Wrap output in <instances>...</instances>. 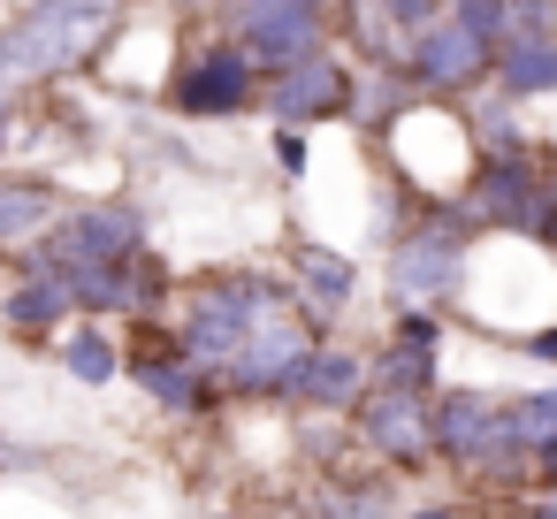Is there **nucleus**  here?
Returning a JSON list of instances; mask_svg holds the SVG:
<instances>
[{
  "label": "nucleus",
  "mask_w": 557,
  "mask_h": 519,
  "mask_svg": "<svg viewBox=\"0 0 557 519\" xmlns=\"http://www.w3.org/2000/svg\"><path fill=\"white\" fill-rule=\"evenodd\" d=\"M344 100H351V85H344V62H329V54H306V62L268 77V115L275 123H321Z\"/></svg>",
  "instance_id": "obj_9"
},
{
  "label": "nucleus",
  "mask_w": 557,
  "mask_h": 519,
  "mask_svg": "<svg viewBox=\"0 0 557 519\" xmlns=\"http://www.w3.org/2000/svg\"><path fill=\"white\" fill-rule=\"evenodd\" d=\"M275 283H260V275H214V283H199L191 291V306H184V359L199 367V374H230V359H237V344H245V329H252V313H260V298H268Z\"/></svg>",
  "instance_id": "obj_4"
},
{
  "label": "nucleus",
  "mask_w": 557,
  "mask_h": 519,
  "mask_svg": "<svg viewBox=\"0 0 557 519\" xmlns=\"http://www.w3.org/2000/svg\"><path fill=\"white\" fill-rule=\"evenodd\" d=\"M290 260H298V275H306V306L313 313H336L344 298H351V260L344 252H329V245H290Z\"/></svg>",
  "instance_id": "obj_19"
},
{
  "label": "nucleus",
  "mask_w": 557,
  "mask_h": 519,
  "mask_svg": "<svg viewBox=\"0 0 557 519\" xmlns=\"http://www.w3.org/2000/svg\"><path fill=\"white\" fill-rule=\"evenodd\" d=\"M367 390V359L359 351H336V344H313V359L298 367V390L290 397H306V405H351Z\"/></svg>",
  "instance_id": "obj_17"
},
{
  "label": "nucleus",
  "mask_w": 557,
  "mask_h": 519,
  "mask_svg": "<svg viewBox=\"0 0 557 519\" xmlns=\"http://www.w3.org/2000/svg\"><path fill=\"white\" fill-rule=\"evenodd\" d=\"M557 39V0H504V39L496 47H534Z\"/></svg>",
  "instance_id": "obj_22"
},
{
  "label": "nucleus",
  "mask_w": 557,
  "mask_h": 519,
  "mask_svg": "<svg viewBox=\"0 0 557 519\" xmlns=\"http://www.w3.org/2000/svg\"><path fill=\"white\" fill-rule=\"evenodd\" d=\"M488 62H496V47H481V39L458 32L450 16H435V24L412 39V54H405V70H412L428 92H458V85H473Z\"/></svg>",
  "instance_id": "obj_8"
},
{
  "label": "nucleus",
  "mask_w": 557,
  "mask_h": 519,
  "mask_svg": "<svg viewBox=\"0 0 557 519\" xmlns=\"http://www.w3.org/2000/svg\"><path fill=\"white\" fill-rule=\"evenodd\" d=\"M527 351H534V359H557V329H534V336H527Z\"/></svg>",
  "instance_id": "obj_26"
},
{
  "label": "nucleus",
  "mask_w": 557,
  "mask_h": 519,
  "mask_svg": "<svg viewBox=\"0 0 557 519\" xmlns=\"http://www.w3.org/2000/svg\"><path fill=\"white\" fill-rule=\"evenodd\" d=\"M359 435H367L374 458L412 466V458H428V405L405 397V390H374V397L359 405Z\"/></svg>",
  "instance_id": "obj_10"
},
{
  "label": "nucleus",
  "mask_w": 557,
  "mask_h": 519,
  "mask_svg": "<svg viewBox=\"0 0 557 519\" xmlns=\"http://www.w3.org/2000/svg\"><path fill=\"white\" fill-rule=\"evenodd\" d=\"M77 306H70V283L62 275H24L9 298H0V321H9L16 336H47V329H62Z\"/></svg>",
  "instance_id": "obj_16"
},
{
  "label": "nucleus",
  "mask_w": 557,
  "mask_h": 519,
  "mask_svg": "<svg viewBox=\"0 0 557 519\" xmlns=\"http://www.w3.org/2000/svg\"><path fill=\"white\" fill-rule=\"evenodd\" d=\"M367 374H374L382 390H405V397H420V390H428V374H435V351H428V344H397V336H389V351H382Z\"/></svg>",
  "instance_id": "obj_20"
},
{
  "label": "nucleus",
  "mask_w": 557,
  "mask_h": 519,
  "mask_svg": "<svg viewBox=\"0 0 557 519\" xmlns=\"http://www.w3.org/2000/svg\"><path fill=\"white\" fill-rule=\"evenodd\" d=\"M466 275V230L458 222H420L412 237L389 245V291L397 298H450Z\"/></svg>",
  "instance_id": "obj_6"
},
{
  "label": "nucleus",
  "mask_w": 557,
  "mask_h": 519,
  "mask_svg": "<svg viewBox=\"0 0 557 519\" xmlns=\"http://www.w3.org/2000/svg\"><path fill=\"white\" fill-rule=\"evenodd\" d=\"M542 184H549V176H534L527 153H488L481 176H473V222L527 237V222H534V207H542Z\"/></svg>",
  "instance_id": "obj_7"
},
{
  "label": "nucleus",
  "mask_w": 557,
  "mask_h": 519,
  "mask_svg": "<svg viewBox=\"0 0 557 519\" xmlns=\"http://www.w3.org/2000/svg\"><path fill=\"white\" fill-rule=\"evenodd\" d=\"M245 100H252V62L237 47H207L184 70V85H176V108L184 115H237Z\"/></svg>",
  "instance_id": "obj_11"
},
{
  "label": "nucleus",
  "mask_w": 557,
  "mask_h": 519,
  "mask_svg": "<svg viewBox=\"0 0 557 519\" xmlns=\"http://www.w3.org/2000/svg\"><path fill=\"white\" fill-rule=\"evenodd\" d=\"M511 519H549V511H542V504H527V511H511Z\"/></svg>",
  "instance_id": "obj_28"
},
{
  "label": "nucleus",
  "mask_w": 557,
  "mask_h": 519,
  "mask_svg": "<svg viewBox=\"0 0 557 519\" xmlns=\"http://www.w3.org/2000/svg\"><path fill=\"white\" fill-rule=\"evenodd\" d=\"M108 24H115V0H32V9L0 32V85L77 70L100 47Z\"/></svg>",
  "instance_id": "obj_1"
},
{
  "label": "nucleus",
  "mask_w": 557,
  "mask_h": 519,
  "mask_svg": "<svg viewBox=\"0 0 557 519\" xmlns=\"http://www.w3.org/2000/svg\"><path fill=\"white\" fill-rule=\"evenodd\" d=\"M496 85L504 100H534V92H557V39H534V47H496Z\"/></svg>",
  "instance_id": "obj_18"
},
{
  "label": "nucleus",
  "mask_w": 557,
  "mask_h": 519,
  "mask_svg": "<svg viewBox=\"0 0 557 519\" xmlns=\"http://www.w3.org/2000/svg\"><path fill=\"white\" fill-rule=\"evenodd\" d=\"M458 32H473L481 47H496L504 39V0H450V9H443Z\"/></svg>",
  "instance_id": "obj_23"
},
{
  "label": "nucleus",
  "mask_w": 557,
  "mask_h": 519,
  "mask_svg": "<svg viewBox=\"0 0 557 519\" xmlns=\"http://www.w3.org/2000/svg\"><path fill=\"white\" fill-rule=\"evenodd\" d=\"M131 374L146 382V397H153L161 412H199V405H207V374H199L184 351H138Z\"/></svg>",
  "instance_id": "obj_15"
},
{
  "label": "nucleus",
  "mask_w": 557,
  "mask_h": 519,
  "mask_svg": "<svg viewBox=\"0 0 557 519\" xmlns=\"http://www.w3.org/2000/svg\"><path fill=\"white\" fill-rule=\"evenodd\" d=\"M275 161H283V176H306V138L298 131H275Z\"/></svg>",
  "instance_id": "obj_25"
},
{
  "label": "nucleus",
  "mask_w": 557,
  "mask_h": 519,
  "mask_svg": "<svg viewBox=\"0 0 557 519\" xmlns=\"http://www.w3.org/2000/svg\"><path fill=\"white\" fill-rule=\"evenodd\" d=\"M496 435H504L527 466H549V473H557V390H527V397L496 405Z\"/></svg>",
  "instance_id": "obj_13"
},
{
  "label": "nucleus",
  "mask_w": 557,
  "mask_h": 519,
  "mask_svg": "<svg viewBox=\"0 0 557 519\" xmlns=\"http://www.w3.org/2000/svg\"><path fill=\"white\" fill-rule=\"evenodd\" d=\"M488 435H496V397H481V390L435 397V412H428V450H443L450 466H481Z\"/></svg>",
  "instance_id": "obj_12"
},
{
  "label": "nucleus",
  "mask_w": 557,
  "mask_h": 519,
  "mask_svg": "<svg viewBox=\"0 0 557 519\" xmlns=\"http://www.w3.org/2000/svg\"><path fill=\"white\" fill-rule=\"evenodd\" d=\"M62 367H70L85 390H100V382H108L123 359H115V344H108L100 329H70V336H62Z\"/></svg>",
  "instance_id": "obj_21"
},
{
  "label": "nucleus",
  "mask_w": 557,
  "mask_h": 519,
  "mask_svg": "<svg viewBox=\"0 0 557 519\" xmlns=\"http://www.w3.org/2000/svg\"><path fill=\"white\" fill-rule=\"evenodd\" d=\"M306 359H313V321L283 291H268L252 329H245V344H237V359H230V382L252 390V397H290Z\"/></svg>",
  "instance_id": "obj_3"
},
{
  "label": "nucleus",
  "mask_w": 557,
  "mask_h": 519,
  "mask_svg": "<svg viewBox=\"0 0 557 519\" xmlns=\"http://www.w3.org/2000/svg\"><path fill=\"white\" fill-rule=\"evenodd\" d=\"M397 519H450L443 504H420V511H397Z\"/></svg>",
  "instance_id": "obj_27"
},
{
  "label": "nucleus",
  "mask_w": 557,
  "mask_h": 519,
  "mask_svg": "<svg viewBox=\"0 0 557 519\" xmlns=\"http://www.w3.org/2000/svg\"><path fill=\"white\" fill-rule=\"evenodd\" d=\"M131 252H146V222L131 207H77L54 214V230L32 237L24 275H77V268H123Z\"/></svg>",
  "instance_id": "obj_2"
},
{
  "label": "nucleus",
  "mask_w": 557,
  "mask_h": 519,
  "mask_svg": "<svg viewBox=\"0 0 557 519\" xmlns=\"http://www.w3.org/2000/svg\"><path fill=\"white\" fill-rule=\"evenodd\" d=\"M54 214H62V191L47 176H9L0 184V252L32 245L39 230H54Z\"/></svg>",
  "instance_id": "obj_14"
},
{
  "label": "nucleus",
  "mask_w": 557,
  "mask_h": 519,
  "mask_svg": "<svg viewBox=\"0 0 557 519\" xmlns=\"http://www.w3.org/2000/svg\"><path fill=\"white\" fill-rule=\"evenodd\" d=\"M230 32L245 62L290 70L306 54H321V0H230Z\"/></svg>",
  "instance_id": "obj_5"
},
{
  "label": "nucleus",
  "mask_w": 557,
  "mask_h": 519,
  "mask_svg": "<svg viewBox=\"0 0 557 519\" xmlns=\"http://www.w3.org/2000/svg\"><path fill=\"white\" fill-rule=\"evenodd\" d=\"M397 344H443V321H428V313H397Z\"/></svg>",
  "instance_id": "obj_24"
}]
</instances>
